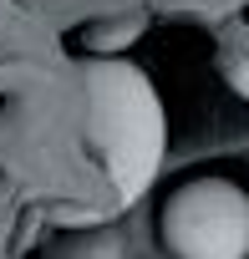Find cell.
Listing matches in <instances>:
<instances>
[{
    "mask_svg": "<svg viewBox=\"0 0 249 259\" xmlns=\"http://www.w3.org/2000/svg\"><path fill=\"white\" fill-rule=\"evenodd\" d=\"M81 102H87V148L97 153L102 178L112 188V213H122L158 178L168 148L163 97L138 61L92 56L81 71Z\"/></svg>",
    "mask_w": 249,
    "mask_h": 259,
    "instance_id": "1",
    "label": "cell"
},
{
    "mask_svg": "<svg viewBox=\"0 0 249 259\" xmlns=\"http://www.w3.org/2000/svg\"><path fill=\"white\" fill-rule=\"evenodd\" d=\"M224 81L234 87V97L249 102V46H229L224 51Z\"/></svg>",
    "mask_w": 249,
    "mask_h": 259,
    "instance_id": "4",
    "label": "cell"
},
{
    "mask_svg": "<svg viewBox=\"0 0 249 259\" xmlns=\"http://www.w3.org/2000/svg\"><path fill=\"white\" fill-rule=\"evenodd\" d=\"M51 259H122V239L117 234H76V239H66Z\"/></svg>",
    "mask_w": 249,
    "mask_h": 259,
    "instance_id": "3",
    "label": "cell"
},
{
    "mask_svg": "<svg viewBox=\"0 0 249 259\" xmlns=\"http://www.w3.org/2000/svg\"><path fill=\"white\" fill-rule=\"evenodd\" d=\"M158 239L173 259H249V188L224 173L183 178L158 208Z\"/></svg>",
    "mask_w": 249,
    "mask_h": 259,
    "instance_id": "2",
    "label": "cell"
}]
</instances>
